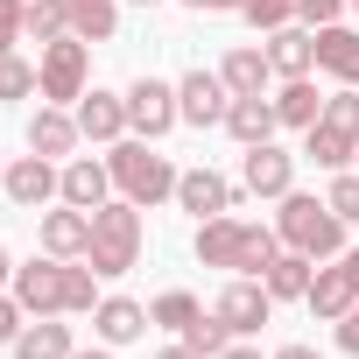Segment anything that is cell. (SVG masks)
<instances>
[{
    "label": "cell",
    "instance_id": "6da1fadb",
    "mask_svg": "<svg viewBox=\"0 0 359 359\" xmlns=\"http://www.w3.org/2000/svg\"><path fill=\"white\" fill-rule=\"evenodd\" d=\"M15 296H22V310H29V317H64V310H99V275H92V261H85V268H71V261L43 254V261L15 268Z\"/></svg>",
    "mask_w": 359,
    "mask_h": 359
},
{
    "label": "cell",
    "instance_id": "7a4b0ae2",
    "mask_svg": "<svg viewBox=\"0 0 359 359\" xmlns=\"http://www.w3.org/2000/svg\"><path fill=\"white\" fill-rule=\"evenodd\" d=\"M282 254V233L275 226H254V219H198V261L205 268H233V275H261L268 261Z\"/></svg>",
    "mask_w": 359,
    "mask_h": 359
},
{
    "label": "cell",
    "instance_id": "3957f363",
    "mask_svg": "<svg viewBox=\"0 0 359 359\" xmlns=\"http://www.w3.org/2000/svg\"><path fill=\"white\" fill-rule=\"evenodd\" d=\"M275 233H282V247H296V254H310V261L345 254V219H338L324 198H303V191H289V198H282Z\"/></svg>",
    "mask_w": 359,
    "mask_h": 359
},
{
    "label": "cell",
    "instance_id": "277c9868",
    "mask_svg": "<svg viewBox=\"0 0 359 359\" xmlns=\"http://www.w3.org/2000/svg\"><path fill=\"white\" fill-rule=\"evenodd\" d=\"M106 169H113V191L127 198V205H162V198H176V169H169V155H155L141 134L134 141H113V155H106Z\"/></svg>",
    "mask_w": 359,
    "mask_h": 359
},
{
    "label": "cell",
    "instance_id": "5b68a950",
    "mask_svg": "<svg viewBox=\"0 0 359 359\" xmlns=\"http://www.w3.org/2000/svg\"><path fill=\"white\" fill-rule=\"evenodd\" d=\"M85 261H92V275H127V268L141 261V205L106 198V205L92 212V247H85Z\"/></svg>",
    "mask_w": 359,
    "mask_h": 359
},
{
    "label": "cell",
    "instance_id": "8992f818",
    "mask_svg": "<svg viewBox=\"0 0 359 359\" xmlns=\"http://www.w3.org/2000/svg\"><path fill=\"white\" fill-rule=\"evenodd\" d=\"M303 155H310L317 169H345V162L359 155V92H352V85H345L338 99H324L317 127L303 134Z\"/></svg>",
    "mask_w": 359,
    "mask_h": 359
},
{
    "label": "cell",
    "instance_id": "52a82bcc",
    "mask_svg": "<svg viewBox=\"0 0 359 359\" xmlns=\"http://www.w3.org/2000/svg\"><path fill=\"white\" fill-rule=\"evenodd\" d=\"M85 78H92V43H85V36L43 43L36 85H43V99H50V106H78V99H85Z\"/></svg>",
    "mask_w": 359,
    "mask_h": 359
},
{
    "label": "cell",
    "instance_id": "ba28073f",
    "mask_svg": "<svg viewBox=\"0 0 359 359\" xmlns=\"http://www.w3.org/2000/svg\"><path fill=\"white\" fill-rule=\"evenodd\" d=\"M303 303H310L324 324H338V317L359 303V247H352V254H331V261L310 275V296H303Z\"/></svg>",
    "mask_w": 359,
    "mask_h": 359
},
{
    "label": "cell",
    "instance_id": "9c48e42d",
    "mask_svg": "<svg viewBox=\"0 0 359 359\" xmlns=\"http://www.w3.org/2000/svg\"><path fill=\"white\" fill-rule=\"evenodd\" d=\"M268 310H275V296L261 289V275H233V282L219 289V303H212V317H219L233 338H254V331L268 324Z\"/></svg>",
    "mask_w": 359,
    "mask_h": 359
},
{
    "label": "cell",
    "instance_id": "30bf717a",
    "mask_svg": "<svg viewBox=\"0 0 359 359\" xmlns=\"http://www.w3.org/2000/svg\"><path fill=\"white\" fill-rule=\"evenodd\" d=\"M0 191H8V198H15L22 212H36V205L64 198V169H57L50 155H36V148H29V155H15V162H8V176H0Z\"/></svg>",
    "mask_w": 359,
    "mask_h": 359
},
{
    "label": "cell",
    "instance_id": "8fae6325",
    "mask_svg": "<svg viewBox=\"0 0 359 359\" xmlns=\"http://www.w3.org/2000/svg\"><path fill=\"white\" fill-rule=\"evenodd\" d=\"M176 120H184V113H176V85H162V78H134L127 85V127L141 141H162Z\"/></svg>",
    "mask_w": 359,
    "mask_h": 359
},
{
    "label": "cell",
    "instance_id": "7c38bea8",
    "mask_svg": "<svg viewBox=\"0 0 359 359\" xmlns=\"http://www.w3.org/2000/svg\"><path fill=\"white\" fill-rule=\"evenodd\" d=\"M240 191H254V198H289L296 191V155H282L275 141H261V148H247V169H240Z\"/></svg>",
    "mask_w": 359,
    "mask_h": 359
},
{
    "label": "cell",
    "instance_id": "4fadbf2b",
    "mask_svg": "<svg viewBox=\"0 0 359 359\" xmlns=\"http://www.w3.org/2000/svg\"><path fill=\"white\" fill-rule=\"evenodd\" d=\"M226 106H233V92H226L219 71H191L184 85H176V113H184L191 127H226Z\"/></svg>",
    "mask_w": 359,
    "mask_h": 359
},
{
    "label": "cell",
    "instance_id": "5bb4252c",
    "mask_svg": "<svg viewBox=\"0 0 359 359\" xmlns=\"http://www.w3.org/2000/svg\"><path fill=\"white\" fill-rule=\"evenodd\" d=\"M176 205L198 212V219H219V212L240 205V184H226L219 169H184V176H176Z\"/></svg>",
    "mask_w": 359,
    "mask_h": 359
},
{
    "label": "cell",
    "instance_id": "9a60e30c",
    "mask_svg": "<svg viewBox=\"0 0 359 359\" xmlns=\"http://www.w3.org/2000/svg\"><path fill=\"white\" fill-rule=\"evenodd\" d=\"M78 134H85V141H120V134H127V92H99V85H92V92L78 99Z\"/></svg>",
    "mask_w": 359,
    "mask_h": 359
},
{
    "label": "cell",
    "instance_id": "2e32d148",
    "mask_svg": "<svg viewBox=\"0 0 359 359\" xmlns=\"http://www.w3.org/2000/svg\"><path fill=\"white\" fill-rule=\"evenodd\" d=\"M85 247H92V212H78V205L43 212V254H57V261H85Z\"/></svg>",
    "mask_w": 359,
    "mask_h": 359
},
{
    "label": "cell",
    "instance_id": "e0dca14e",
    "mask_svg": "<svg viewBox=\"0 0 359 359\" xmlns=\"http://www.w3.org/2000/svg\"><path fill=\"white\" fill-rule=\"evenodd\" d=\"M148 324H155V317H148L134 296H99V310H92V331H99V345H134Z\"/></svg>",
    "mask_w": 359,
    "mask_h": 359
},
{
    "label": "cell",
    "instance_id": "ac0fdd59",
    "mask_svg": "<svg viewBox=\"0 0 359 359\" xmlns=\"http://www.w3.org/2000/svg\"><path fill=\"white\" fill-rule=\"evenodd\" d=\"M268 64H275V78H310L317 71V29H275Z\"/></svg>",
    "mask_w": 359,
    "mask_h": 359
},
{
    "label": "cell",
    "instance_id": "d6986e66",
    "mask_svg": "<svg viewBox=\"0 0 359 359\" xmlns=\"http://www.w3.org/2000/svg\"><path fill=\"white\" fill-rule=\"evenodd\" d=\"M219 78H226V92H233V99H261V92H268V78H275V64H268V50L240 43V50L219 64Z\"/></svg>",
    "mask_w": 359,
    "mask_h": 359
},
{
    "label": "cell",
    "instance_id": "ffe728a7",
    "mask_svg": "<svg viewBox=\"0 0 359 359\" xmlns=\"http://www.w3.org/2000/svg\"><path fill=\"white\" fill-rule=\"evenodd\" d=\"M275 127H282V120H275V99H268V92H261V99H233V106H226V134H233L240 148L275 141Z\"/></svg>",
    "mask_w": 359,
    "mask_h": 359
},
{
    "label": "cell",
    "instance_id": "44dd1931",
    "mask_svg": "<svg viewBox=\"0 0 359 359\" xmlns=\"http://www.w3.org/2000/svg\"><path fill=\"white\" fill-rule=\"evenodd\" d=\"M78 141H85V134H78V113H64V106H36V120H29V148H36V155L57 162V155H71Z\"/></svg>",
    "mask_w": 359,
    "mask_h": 359
},
{
    "label": "cell",
    "instance_id": "7402d4cb",
    "mask_svg": "<svg viewBox=\"0 0 359 359\" xmlns=\"http://www.w3.org/2000/svg\"><path fill=\"white\" fill-rule=\"evenodd\" d=\"M310 275H317V261L296 254V247H282V254L261 268V289H268L275 303H296V296H310Z\"/></svg>",
    "mask_w": 359,
    "mask_h": 359
},
{
    "label": "cell",
    "instance_id": "603a6c76",
    "mask_svg": "<svg viewBox=\"0 0 359 359\" xmlns=\"http://www.w3.org/2000/svg\"><path fill=\"white\" fill-rule=\"evenodd\" d=\"M317 71L338 85H359V29H317Z\"/></svg>",
    "mask_w": 359,
    "mask_h": 359
},
{
    "label": "cell",
    "instance_id": "cb8c5ba5",
    "mask_svg": "<svg viewBox=\"0 0 359 359\" xmlns=\"http://www.w3.org/2000/svg\"><path fill=\"white\" fill-rule=\"evenodd\" d=\"M106 191H113V169H106V162H92V155L64 162V205H78V212H99V205H106Z\"/></svg>",
    "mask_w": 359,
    "mask_h": 359
},
{
    "label": "cell",
    "instance_id": "d4e9b609",
    "mask_svg": "<svg viewBox=\"0 0 359 359\" xmlns=\"http://www.w3.org/2000/svg\"><path fill=\"white\" fill-rule=\"evenodd\" d=\"M78 345H71V324H57V317H29V331L15 338V359H71Z\"/></svg>",
    "mask_w": 359,
    "mask_h": 359
},
{
    "label": "cell",
    "instance_id": "484cf974",
    "mask_svg": "<svg viewBox=\"0 0 359 359\" xmlns=\"http://www.w3.org/2000/svg\"><path fill=\"white\" fill-rule=\"evenodd\" d=\"M317 113H324V99H317V85L310 78H282V92H275V120L282 127H317Z\"/></svg>",
    "mask_w": 359,
    "mask_h": 359
},
{
    "label": "cell",
    "instance_id": "4316f807",
    "mask_svg": "<svg viewBox=\"0 0 359 359\" xmlns=\"http://www.w3.org/2000/svg\"><path fill=\"white\" fill-rule=\"evenodd\" d=\"M64 8H71V36L85 43H106L120 29V0H64Z\"/></svg>",
    "mask_w": 359,
    "mask_h": 359
},
{
    "label": "cell",
    "instance_id": "83f0119b",
    "mask_svg": "<svg viewBox=\"0 0 359 359\" xmlns=\"http://www.w3.org/2000/svg\"><path fill=\"white\" fill-rule=\"evenodd\" d=\"M148 317H155L162 331H176V338H184V331L205 317V303H198L191 289H169V296H155V303H148Z\"/></svg>",
    "mask_w": 359,
    "mask_h": 359
},
{
    "label": "cell",
    "instance_id": "f1b7e54d",
    "mask_svg": "<svg viewBox=\"0 0 359 359\" xmlns=\"http://www.w3.org/2000/svg\"><path fill=\"white\" fill-rule=\"evenodd\" d=\"M29 36L36 43H64L71 36V8L64 0H29Z\"/></svg>",
    "mask_w": 359,
    "mask_h": 359
},
{
    "label": "cell",
    "instance_id": "f546056e",
    "mask_svg": "<svg viewBox=\"0 0 359 359\" xmlns=\"http://www.w3.org/2000/svg\"><path fill=\"white\" fill-rule=\"evenodd\" d=\"M29 92H43L36 85V64H22L15 50L0 57V106H15V99H29Z\"/></svg>",
    "mask_w": 359,
    "mask_h": 359
},
{
    "label": "cell",
    "instance_id": "4dcf8cb0",
    "mask_svg": "<svg viewBox=\"0 0 359 359\" xmlns=\"http://www.w3.org/2000/svg\"><path fill=\"white\" fill-rule=\"evenodd\" d=\"M184 345H191V352H198V359H219V352H226V345H233V331H226V324H219V317H198V324H191V331H184Z\"/></svg>",
    "mask_w": 359,
    "mask_h": 359
},
{
    "label": "cell",
    "instance_id": "1f68e13d",
    "mask_svg": "<svg viewBox=\"0 0 359 359\" xmlns=\"http://www.w3.org/2000/svg\"><path fill=\"white\" fill-rule=\"evenodd\" d=\"M240 15H247L254 29H268V36H275V29H289V15H296V0H247Z\"/></svg>",
    "mask_w": 359,
    "mask_h": 359
},
{
    "label": "cell",
    "instance_id": "d6a6232c",
    "mask_svg": "<svg viewBox=\"0 0 359 359\" xmlns=\"http://www.w3.org/2000/svg\"><path fill=\"white\" fill-rule=\"evenodd\" d=\"M29 36V0H0V57Z\"/></svg>",
    "mask_w": 359,
    "mask_h": 359
},
{
    "label": "cell",
    "instance_id": "836d02e7",
    "mask_svg": "<svg viewBox=\"0 0 359 359\" xmlns=\"http://www.w3.org/2000/svg\"><path fill=\"white\" fill-rule=\"evenodd\" d=\"M324 205H331L345 226H359V176H338V184L324 191Z\"/></svg>",
    "mask_w": 359,
    "mask_h": 359
},
{
    "label": "cell",
    "instance_id": "e575fe53",
    "mask_svg": "<svg viewBox=\"0 0 359 359\" xmlns=\"http://www.w3.org/2000/svg\"><path fill=\"white\" fill-rule=\"evenodd\" d=\"M29 331V310H22V296H0V345H15Z\"/></svg>",
    "mask_w": 359,
    "mask_h": 359
},
{
    "label": "cell",
    "instance_id": "d590c367",
    "mask_svg": "<svg viewBox=\"0 0 359 359\" xmlns=\"http://www.w3.org/2000/svg\"><path fill=\"white\" fill-rule=\"evenodd\" d=\"M296 15H303L310 29H331V22L345 15V0H296Z\"/></svg>",
    "mask_w": 359,
    "mask_h": 359
},
{
    "label": "cell",
    "instance_id": "8d00e7d4",
    "mask_svg": "<svg viewBox=\"0 0 359 359\" xmlns=\"http://www.w3.org/2000/svg\"><path fill=\"white\" fill-rule=\"evenodd\" d=\"M338 345H345V352H352V359H359V303H352V310H345V317H338Z\"/></svg>",
    "mask_w": 359,
    "mask_h": 359
},
{
    "label": "cell",
    "instance_id": "74e56055",
    "mask_svg": "<svg viewBox=\"0 0 359 359\" xmlns=\"http://www.w3.org/2000/svg\"><path fill=\"white\" fill-rule=\"evenodd\" d=\"M184 8H198V15H233V8H247V0H184Z\"/></svg>",
    "mask_w": 359,
    "mask_h": 359
},
{
    "label": "cell",
    "instance_id": "f35d334b",
    "mask_svg": "<svg viewBox=\"0 0 359 359\" xmlns=\"http://www.w3.org/2000/svg\"><path fill=\"white\" fill-rule=\"evenodd\" d=\"M155 359H198V352H191V345H184V338H176V345H162V352H155Z\"/></svg>",
    "mask_w": 359,
    "mask_h": 359
},
{
    "label": "cell",
    "instance_id": "ab89813d",
    "mask_svg": "<svg viewBox=\"0 0 359 359\" xmlns=\"http://www.w3.org/2000/svg\"><path fill=\"white\" fill-rule=\"evenodd\" d=\"M275 359H324V352H310V345H282Z\"/></svg>",
    "mask_w": 359,
    "mask_h": 359
},
{
    "label": "cell",
    "instance_id": "60d3db41",
    "mask_svg": "<svg viewBox=\"0 0 359 359\" xmlns=\"http://www.w3.org/2000/svg\"><path fill=\"white\" fill-rule=\"evenodd\" d=\"M219 359H261V352H254V345H240V338H233V345H226V352H219Z\"/></svg>",
    "mask_w": 359,
    "mask_h": 359
},
{
    "label": "cell",
    "instance_id": "b9f144b4",
    "mask_svg": "<svg viewBox=\"0 0 359 359\" xmlns=\"http://www.w3.org/2000/svg\"><path fill=\"white\" fill-rule=\"evenodd\" d=\"M0 282H15V261H8V247H0Z\"/></svg>",
    "mask_w": 359,
    "mask_h": 359
},
{
    "label": "cell",
    "instance_id": "7bdbcfd3",
    "mask_svg": "<svg viewBox=\"0 0 359 359\" xmlns=\"http://www.w3.org/2000/svg\"><path fill=\"white\" fill-rule=\"evenodd\" d=\"M71 359H113V352H71Z\"/></svg>",
    "mask_w": 359,
    "mask_h": 359
},
{
    "label": "cell",
    "instance_id": "ee69618b",
    "mask_svg": "<svg viewBox=\"0 0 359 359\" xmlns=\"http://www.w3.org/2000/svg\"><path fill=\"white\" fill-rule=\"evenodd\" d=\"M141 8H155V0H141Z\"/></svg>",
    "mask_w": 359,
    "mask_h": 359
},
{
    "label": "cell",
    "instance_id": "f6af8a7d",
    "mask_svg": "<svg viewBox=\"0 0 359 359\" xmlns=\"http://www.w3.org/2000/svg\"><path fill=\"white\" fill-rule=\"evenodd\" d=\"M345 8H359V0H345Z\"/></svg>",
    "mask_w": 359,
    "mask_h": 359
},
{
    "label": "cell",
    "instance_id": "bcb514c9",
    "mask_svg": "<svg viewBox=\"0 0 359 359\" xmlns=\"http://www.w3.org/2000/svg\"><path fill=\"white\" fill-rule=\"evenodd\" d=\"M0 176H8V169H0Z\"/></svg>",
    "mask_w": 359,
    "mask_h": 359
}]
</instances>
